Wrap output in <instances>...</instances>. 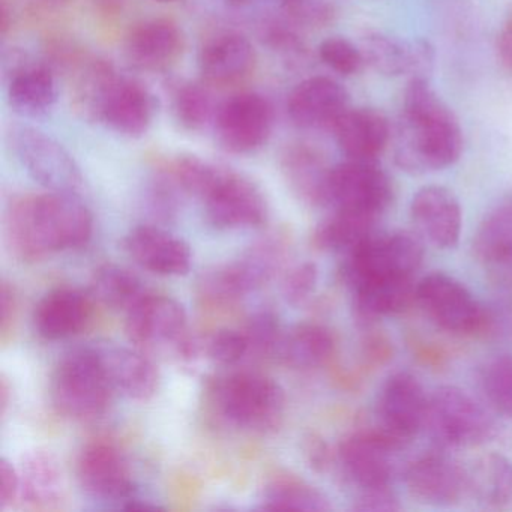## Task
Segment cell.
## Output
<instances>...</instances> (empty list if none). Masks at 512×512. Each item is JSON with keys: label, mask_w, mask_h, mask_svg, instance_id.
<instances>
[{"label": "cell", "mask_w": 512, "mask_h": 512, "mask_svg": "<svg viewBox=\"0 0 512 512\" xmlns=\"http://www.w3.org/2000/svg\"><path fill=\"white\" fill-rule=\"evenodd\" d=\"M14 152L28 175L41 187L71 194L82 187L79 164L53 137L35 128H20L14 136Z\"/></svg>", "instance_id": "13"}, {"label": "cell", "mask_w": 512, "mask_h": 512, "mask_svg": "<svg viewBox=\"0 0 512 512\" xmlns=\"http://www.w3.org/2000/svg\"><path fill=\"white\" fill-rule=\"evenodd\" d=\"M8 403H10V386H8L7 379L2 377V383H0V409H2V415L7 412Z\"/></svg>", "instance_id": "53"}, {"label": "cell", "mask_w": 512, "mask_h": 512, "mask_svg": "<svg viewBox=\"0 0 512 512\" xmlns=\"http://www.w3.org/2000/svg\"><path fill=\"white\" fill-rule=\"evenodd\" d=\"M473 248L493 280L512 286V197L484 218Z\"/></svg>", "instance_id": "28"}, {"label": "cell", "mask_w": 512, "mask_h": 512, "mask_svg": "<svg viewBox=\"0 0 512 512\" xmlns=\"http://www.w3.org/2000/svg\"><path fill=\"white\" fill-rule=\"evenodd\" d=\"M184 47L181 29L167 19H152L131 29L124 44L128 65L145 73L167 70Z\"/></svg>", "instance_id": "23"}, {"label": "cell", "mask_w": 512, "mask_h": 512, "mask_svg": "<svg viewBox=\"0 0 512 512\" xmlns=\"http://www.w3.org/2000/svg\"><path fill=\"white\" fill-rule=\"evenodd\" d=\"M22 494L20 472L7 460L0 461V509H7L16 503Z\"/></svg>", "instance_id": "47"}, {"label": "cell", "mask_w": 512, "mask_h": 512, "mask_svg": "<svg viewBox=\"0 0 512 512\" xmlns=\"http://www.w3.org/2000/svg\"><path fill=\"white\" fill-rule=\"evenodd\" d=\"M335 134L341 152L347 160L377 163L392 139L388 119L379 110L352 109L337 122Z\"/></svg>", "instance_id": "25"}, {"label": "cell", "mask_w": 512, "mask_h": 512, "mask_svg": "<svg viewBox=\"0 0 512 512\" xmlns=\"http://www.w3.org/2000/svg\"><path fill=\"white\" fill-rule=\"evenodd\" d=\"M70 73L74 112L85 121L101 122L107 98L119 79L115 68L106 59L82 56Z\"/></svg>", "instance_id": "32"}, {"label": "cell", "mask_w": 512, "mask_h": 512, "mask_svg": "<svg viewBox=\"0 0 512 512\" xmlns=\"http://www.w3.org/2000/svg\"><path fill=\"white\" fill-rule=\"evenodd\" d=\"M416 302L443 331L473 335L490 325L488 311L451 275L434 272L416 283Z\"/></svg>", "instance_id": "8"}, {"label": "cell", "mask_w": 512, "mask_h": 512, "mask_svg": "<svg viewBox=\"0 0 512 512\" xmlns=\"http://www.w3.org/2000/svg\"><path fill=\"white\" fill-rule=\"evenodd\" d=\"M152 212L157 217L170 220L178 211V202H176L175 191L172 185L158 184L151 193Z\"/></svg>", "instance_id": "48"}, {"label": "cell", "mask_w": 512, "mask_h": 512, "mask_svg": "<svg viewBox=\"0 0 512 512\" xmlns=\"http://www.w3.org/2000/svg\"><path fill=\"white\" fill-rule=\"evenodd\" d=\"M266 511H329L325 494L296 476H277L266 485L262 497Z\"/></svg>", "instance_id": "37"}, {"label": "cell", "mask_w": 512, "mask_h": 512, "mask_svg": "<svg viewBox=\"0 0 512 512\" xmlns=\"http://www.w3.org/2000/svg\"><path fill=\"white\" fill-rule=\"evenodd\" d=\"M403 446L385 431L361 430L341 442L338 458L347 478L361 490L391 487Z\"/></svg>", "instance_id": "11"}, {"label": "cell", "mask_w": 512, "mask_h": 512, "mask_svg": "<svg viewBox=\"0 0 512 512\" xmlns=\"http://www.w3.org/2000/svg\"><path fill=\"white\" fill-rule=\"evenodd\" d=\"M488 407L512 418V355H499L484 365L479 377Z\"/></svg>", "instance_id": "40"}, {"label": "cell", "mask_w": 512, "mask_h": 512, "mask_svg": "<svg viewBox=\"0 0 512 512\" xmlns=\"http://www.w3.org/2000/svg\"><path fill=\"white\" fill-rule=\"evenodd\" d=\"M319 281L317 266L311 262L299 263L287 272L283 281V295L289 304L299 305L307 301Z\"/></svg>", "instance_id": "45"}, {"label": "cell", "mask_w": 512, "mask_h": 512, "mask_svg": "<svg viewBox=\"0 0 512 512\" xmlns=\"http://www.w3.org/2000/svg\"><path fill=\"white\" fill-rule=\"evenodd\" d=\"M284 259L286 244L281 239H263L235 262L203 275L202 295L214 304H232L265 286L280 271Z\"/></svg>", "instance_id": "7"}, {"label": "cell", "mask_w": 512, "mask_h": 512, "mask_svg": "<svg viewBox=\"0 0 512 512\" xmlns=\"http://www.w3.org/2000/svg\"><path fill=\"white\" fill-rule=\"evenodd\" d=\"M91 211L76 194H31L14 200L7 212V238L14 254L37 262L50 254L85 247L92 238Z\"/></svg>", "instance_id": "2"}, {"label": "cell", "mask_w": 512, "mask_h": 512, "mask_svg": "<svg viewBox=\"0 0 512 512\" xmlns=\"http://www.w3.org/2000/svg\"><path fill=\"white\" fill-rule=\"evenodd\" d=\"M251 349L259 353H277L283 332L278 317L272 311H259L248 322L247 331Z\"/></svg>", "instance_id": "44"}, {"label": "cell", "mask_w": 512, "mask_h": 512, "mask_svg": "<svg viewBox=\"0 0 512 512\" xmlns=\"http://www.w3.org/2000/svg\"><path fill=\"white\" fill-rule=\"evenodd\" d=\"M410 215L422 238L433 247L449 250L458 244L463 214L457 196L448 188H421L410 203Z\"/></svg>", "instance_id": "21"}, {"label": "cell", "mask_w": 512, "mask_h": 512, "mask_svg": "<svg viewBox=\"0 0 512 512\" xmlns=\"http://www.w3.org/2000/svg\"><path fill=\"white\" fill-rule=\"evenodd\" d=\"M157 110V98L148 88L119 77L107 98L101 122L121 136L140 139L154 124Z\"/></svg>", "instance_id": "24"}, {"label": "cell", "mask_w": 512, "mask_h": 512, "mask_svg": "<svg viewBox=\"0 0 512 512\" xmlns=\"http://www.w3.org/2000/svg\"><path fill=\"white\" fill-rule=\"evenodd\" d=\"M22 494L26 508L32 511H56L64 508L65 482L61 463L53 452H29L23 458Z\"/></svg>", "instance_id": "30"}, {"label": "cell", "mask_w": 512, "mask_h": 512, "mask_svg": "<svg viewBox=\"0 0 512 512\" xmlns=\"http://www.w3.org/2000/svg\"><path fill=\"white\" fill-rule=\"evenodd\" d=\"M428 397L413 374L400 371L389 376L377 401L380 430L406 445L425 428Z\"/></svg>", "instance_id": "15"}, {"label": "cell", "mask_w": 512, "mask_h": 512, "mask_svg": "<svg viewBox=\"0 0 512 512\" xmlns=\"http://www.w3.org/2000/svg\"><path fill=\"white\" fill-rule=\"evenodd\" d=\"M215 392L223 418L242 430L269 433L283 421L286 397L271 377L259 373L232 374Z\"/></svg>", "instance_id": "5"}, {"label": "cell", "mask_w": 512, "mask_h": 512, "mask_svg": "<svg viewBox=\"0 0 512 512\" xmlns=\"http://www.w3.org/2000/svg\"><path fill=\"white\" fill-rule=\"evenodd\" d=\"M343 256L341 275L350 290H355L373 281L415 277L424 248L415 235L403 230L374 232Z\"/></svg>", "instance_id": "3"}, {"label": "cell", "mask_w": 512, "mask_h": 512, "mask_svg": "<svg viewBox=\"0 0 512 512\" xmlns=\"http://www.w3.org/2000/svg\"><path fill=\"white\" fill-rule=\"evenodd\" d=\"M376 223L373 218L335 211L314 230L313 245L320 251L346 254L376 232Z\"/></svg>", "instance_id": "36"}, {"label": "cell", "mask_w": 512, "mask_h": 512, "mask_svg": "<svg viewBox=\"0 0 512 512\" xmlns=\"http://www.w3.org/2000/svg\"><path fill=\"white\" fill-rule=\"evenodd\" d=\"M202 200L206 217L215 229H254L263 226L268 218L262 191L250 179L223 167Z\"/></svg>", "instance_id": "14"}, {"label": "cell", "mask_w": 512, "mask_h": 512, "mask_svg": "<svg viewBox=\"0 0 512 512\" xmlns=\"http://www.w3.org/2000/svg\"><path fill=\"white\" fill-rule=\"evenodd\" d=\"M394 199V188L385 170L371 161L346 160L331 169L328 206L379 220Z\"/></svg>", "instance_id": "9"}, {"label": "cell", "mask_w": 512, "mask_h": 512, "mask_svg": "<svg viewBox=\"0 0 512 512\" xmlns=\"http://www.w3.org/2000/svg\"><path fill=\"white\" fill-rule=\"evenodd\" d=\"M172 109L182 128L188 131L202 130L214 116L209 86L205 83H178L173 89Z\"/></svg>", "instance_id": "39"}, {"label": "cell", "mask_w": 512, "mask_h": 512, "mask_svg": "<svg viewBox=\"0 0 512 512\" xmlns=\"http://www.w3.org/2000/svg\"><path fill=\"white\" fill-rule=\"evenodd\" d=\"M425 430L442 446L473 448L493 437L494 421L466 391L442 386L428 397Z\"/></svg>", "instance_id": "6"}, {"label": "cell", "mask_w": 512, "mask_h": 512, "mask_svg": "<svg viewBox=\"0 0 512 512\" xmlns=\"http://www.w3.org/2000/svg\"><path fill=\"white\" fill-rule=\"evenodd\" d=\"M319 58L341 76H355L365 65L361 47L343 37H331L319 46Z\"/></svg>", "instance_id": "42"}, {"label": "cell", "mask_w": 512, "mask_h": 512, "mask_svg": "<svg viewBox=\"0 0 512 512\" xmlns=\"http://www.w3.org/2000/svg\"><path fill=\"white\" fill-rule=\"evenodd\" d=\"M91 316V302L80 290L61 287L44 295L34 313L35 331L44 340H64L82 331Z\"/></svg>", "instance_id": "29"}, {"label": "cell", "mask_w": 512, "mask_h": 512, "mask_svg": "<svg viewBox=\"0 0 512 512\" xmlns=\"http://www.w3.org/2000/svg\"><path fill=\"white\" fill-rule=\"evenodd\" d=\"M68 0H34V4L38 7L47 8V10H56V8L64 7Z\"/></svg>", "instance_id": "54"}, {"label": "cell", "mask_w": 512, "mask_h": 512, "mask_svg": "<svg viewBox=\"0 0 512 512\" xmlns=\"http://www.w3.org/2000/svg\"><path fill=\"white\" fill-rule=\"evenodd\" d=\"M305 454H307L308 461L314 469L325 470L329 466V449L326 443L319 437L311 436L307 439V446H305Z\"/></svg>", "instance_id": "49"}, {"label": "cell", "mask_w": 512, "mask_h": 512, "mask_svg": "<svg viewBox=\"0 0 512 512\" xmlns=\"http://www.w3.org/2000/svg\"><path fill=\"white\" fill-rule=\"evenodd\" d=\"M334 352V334L326 326L301 323L283 335L277 355L289 367L311 370L325 365Z\"/></svg>", "instance_id": "35"}, {"label": "cell", "mask_w": 512, "mask_h": 512, "mask_svg": "<svg viewBox=\"0 0 512 512\" xmlns=\"http://www.w3.org/2000/svg\"><path fill=\"white\" fill-rule=\"evenodd\" d=\"M256 61V50L250 40L227 32L211 38L200 50V74L203 83L212 88H235L250 79Z\"/></svg>", "instance_id": "20"}, {"label": "cell", "mask_w": 512, "mask_h": 512, "mask_svg": "<svg viewBox=\"0 0 512 512\" xmlns=\"http://www.w3.org/2000/svg\"><path fill=\"white\" fill-rule=\"evenodd\" d=\"M281 169L290 190L311 206H328L329 173L319 149L307 143L287 146L281 157Z\"/></svg>", "instance_id": "31"}, {"label": "cell", "mask_w": 512, "mask_h": 512, "mask_svg": "<svg viewBox=\"0 0 512 512\" xmlns=\"http://www.w3.org/2000/svg\"><path fill=\"white\" fill-rule=\"evenodd\" d=\"M356 319L370 326L382 317L403 313L416 301V284L413 278H392L373 281L352 290Z\"/></svg>", "instance_id": "33"}, {"label": "cell", "mask_w": 512, "mask_h": 512, "mask_svg": "<svg viewBox=\"0 0 512 512\" xmlns=\"http://www.w3.org/2000/svg\"><path fill=\"white\" fill-rule=\"evenodd\" d=\"M391 142L395 164L410 175H424L460 160L463 131L427 79H410Z\"/></svg>", "instance_id": "1"}, {"label": "cell", "mask_w": 512, "mask_h": 512, "mask_svg": "<svg viewBox=\"0 0 512 512\" xmlns=\"http://www.w3.org/2000/svg\"><path fill=\"white\" fill-rule=\"evenodd\" d=\"M365 65L388 77L427 79L434 67V49L428 41H406L371 32L361 41Z\"/></svg>", "instance_id": "17"}, {"label": "cell", "mask_w": 512, "mask_h": 512, "mask_svg": "<svg viewBox=\"0 0 512 512\" xmlns=\"http://www.w3.org/2000/svg\"><path fill=\"white\" fill-rule=\"evenodd\" d=\"M353 509L356 511L392 512L400 511L401 505L391 487L368 488L361 490Z\"/></svg>", "instance_id": "46"}, {"label": "cell", "mask_w": 512, "mask_h": 512, "mask_svg": "<svg viewBox=\"0 0 512 512\" xmlns=\"http://www.w3.org/2000/svg\"><path fill=\"white\" fill-rule=\"evenodd\" d=\"M301 2H305V0H283L284 7H292V5H298Z\"/></svg>", "instance_id": "55"}, {"label": "cell", "mask_w": 512, "mask_h": 512, "mask_svg": "<svg viewBox=\"0 0 512 512\" xmlns=\"http://www.w3.org/2000/svg\"><path fill=\"white\" fill-rule=\"evenodd\" d=\"M407 491L419 503L452 506L467 493L466 467L443 454H428L404 473Z\"/></svg>", "instance_id": "19"}, {"label": "cell", "mask_w": 512, "mask_h": 512, "mask_svg": "<svg viewBox=\"0 0 512 512\" xmlns=\"http://www.w3.org/2000/svg\"><path fill=\"white\" fill-rule=\"evenodd\" d=\"M112 391L97 349L68 353L53 373V406L77 421L100 418L109 407Z\"/></svg>", "instance_id": "4"}, {"label": "cell", "mask_w": 512, "mask_h": 512, "mask_svg": "<svg viewBox=\"0 0 512 512\" xmlns=\"http://www.w3.org/2000/svg\"><path fill=\"white\" fill-rule=\"evenodd\" d=\"M497 50H499L503 67L512 76V16L509 17L508 22L503 25L502 31H500Z\"/></svg>", "instance_id": "51"}, {"label": "cell", "mask_w": 512, "mask_h": 512, "mask_svg": "<svg viewBox=\"0 0 512 512\" xmlns=\"http://www.w3.org/2000/svg\"><path fill=\"white\" fill-rule=\"evenodd\" d=\"M274 128V109L259 94L233 95L215 113L218 142L232 154L247 155L266 145Z\"/></svg>", "instance_id": "12"}, {"label": "cell", "mask_w": 512, "mask_h": 512, "mask_svg": "<svg viewBox=\"0 0 512 512\" xmlns=\"http://www.w3.org/2000/svg\"><path fill=\"white\" fill-rule=\"evenodd\" d=\"M0 31H2V35L7 34L8 29H10V26L13 25V22L10 20V14L11 10L10 7H8L7 0H4L2 2V10H0Z\"/></svg>", "instance_id": "52"}, {"label": "cell", "mask_w": 512, "mask_h": 512, "mask_svg": "<svg viewBox=\"0 0 512 512\" xmlns=\"http://www.w3.org/2000/svg\"><path fill=\"white\" fill-rule=\"evenodd\" d=\"M221 167L194 155H181L170 166L173 182L185 193L203 199L220 175Z\"/></svg>", "instance_id": "41"}, {"label": "cell", "mask_w": 512, "mask_h": 512, "mask_svg": "<svg viewBox=\"0 0 512 512\" xmlns=\"http://www.w3.org/2000/svg\"><path fill=\"white\" fill-rule=\"evenodd\" d=\"M77 479L86 493L98 499L128 502L134 497L130 464L112 443H91L80 452Z\"/></svg>", "instance_id": "16"}, {"label": "cell", "mask_w": 512, "mask_h": 512, "mask_svg": "<svg viewBox=\"0 0 512 512\" xmlns=\"http://www.w3.org/2000/svg\"><path fill=\"white\" fill-rule=\"evenodd\" d=\"M91 289L98 301L124 311L131 310L146 295V290L133 272L113 263L100 266L95 271Z\"/></svg>", "instance_id": "38"}, {"label": "cell", "mask_w": 512, "mask_h": 512, "mask_svg": "<svg viewBox=\"0 0 512 512\" xmlns=\"http://www.w3.org/2000/svg\"><path fill=\"white\" fill-rule=\"evenodd\" d=\"M127 335L131 343L145 349L172 346L179 355L191 358L197 346L188 334L187 313L170 296L146 295L127 311Z\"/></svg>", "instance_id": "10"}, {"label": "cell", "mask_w": 512, "mask_h": 512, "mask_svg": "<svg viewBox=\"0 0 512 512\" xmlns=\"http://www.w3.org/2000/svg\"><path fill=\"white\" fill-rule=\"evenodd\" d=\"M230 2H233V4H245V2H248V0H230Z\"/></svg>", "instance_id": "56"}, {"label": "cell", "mask_w": 512, "mask_h": 512, "mask_svg": "<svg viewBox=\"0 0 512 512\" xmlns=\"http://www.w3.org/2000/svg\"><path fill=\"white\" fill-rule=\"evenodd\" d=\"M125 250L134 262L152 274L164 277L185 275L193 256L184 239L157 226H139L125 238Z\"/></svg>", "instance_id": "22"}, {"label": "cell", "mask_w": 512, "mask_h": 512, "mask_svg": "<svg viewBox=\"0 0 512 512\" xmlns=\"http://www.w3.org/2000/svg\"><path fill=\"white\" fill-rule=\"evenodd\" d=\"M0 328H2V332L7 334V329L10 328L11 323H13L14 314H16V298H14L13 290L4 284L2 286V293H0Z\"/></svg>", "instance_id": "50"}, {"label": "cell", "mask_w": 512, "mask_h": 512, "mask_svg": "<svg viewBox=\"0 0 512 512\" xmlns=\"http://www.w3.org/2000/svg\"><path fill=\"white\" fill-rule=\"evenodd\" d=\"M155 2H160V4H170V2H175V0H155Z\"/></svg>", "instance_id": "57"}, {"label": "cell", "mask_w": 512, "mask_h": 512, "mask_svg": "<svg viewBox=\"0 0 512 512\" xmlns=\"http://www.w3.org/2000/svg\"><path fill=\"white\" fill-rule=\"evenodd\" d=\"M349 109L346 89L323 76L310 77L299 83L287 101L290 119L304 130L332 131Z\"/></svg>", "instance_id": "18"}, {"label": "cell", "mask_w": 512, "mask_h": 512, "mask_svg": "<svg viewBox=\"0 0 512 512\" xmlns=\"http://www.w3.org/2000/svg\"><path fill=\"white\" fill-rule=\"evenodd\" d=\"M113 389L131 400L154 397L160 385V373L151 359L127 347L104 346L97 349Z\"/></svg>", "instance_id": "27"}, {"label": "cell", "mask_w": 512, "mask_h": 512, "mask_svg": "<svg viewBox=\"0 0 512 512\" xmlns=\"http://www.w3.org/2000/svg\"><path fill=\"white\" fill-rule=\"evenodd\" d=\"M250 350V340L245 331L235 329H218L209 335L205 343L206 355L221 365L238 364Z\"/></svg>", "instance_id": "43"}, {"label": "cell", "mask_w": 512, "mask_h": 512, "mask_svg": "<svg viewBox=\"0 0 512 512\" xmlns=\"http://www.w3.org/2000/svg\"><path fill=\"white\" fill-rule=\"evenodd\" d=\"M14 64L10 68L8 103L14 113L28 119L49 115L58 101V82L49 65Z\"/></svg>", "instance_id": "26"}, {"label": "cell", "mask_w": 512, "mask_h": 512, "mask_svg": "<svg viewBox=\"0 0 512 512\" xmlns=\"http://www.w3.org/2000/svg\"><path fill=\"white\" fill-rule=\"evenodd\" d=\"M467 494L488 508L512 500V463L497 452L479 455L466 467Z\"/></svg>", "instance_id": "34"}]
</instances>
